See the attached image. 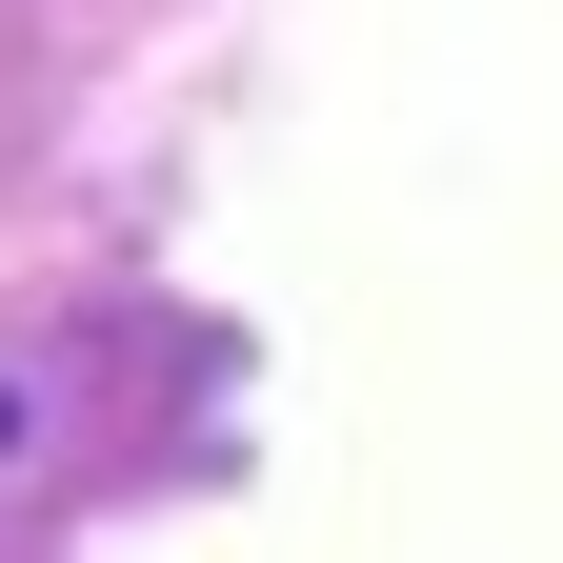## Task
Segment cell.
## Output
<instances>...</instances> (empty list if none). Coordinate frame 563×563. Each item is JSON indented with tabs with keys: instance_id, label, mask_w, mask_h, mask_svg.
<instances>
[{
	"instance_id": "6da1fadb",
	"label": "cell",
	"mask_w": 563,
	"mask_h": 563,
	"mask_svg": "<svg viewBox=\"0 0 563 563\" xmlns=\"http://www.w3.org/2000/svg\"><path fill=\"white\" fill-rule=\"evenodd\" d=\"M0 443H21V402H0Z\"/></svg>"
}]
</instances>
